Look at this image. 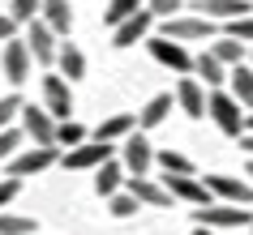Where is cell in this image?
Listing matches in <instances>:
<instances>
[{
  "mask_svg": "<svg viewBox=\"0 0 253 235\" xmlns=\"http://www.w3.org/2000/svg\"><path fill=\"white\" fill-rule=\"evenodd\" d=\"M193 218H198V227H206V231H214V227H223V231H245V227H253L249 205H227V201L202 205Z\"/></svg>",
  "mask_w": 253,
  "mask_h": 235,
  "instance_id": "1",
  "label": "cell"
},
{
  "mask_svg": "<svg viewBox=\"0 0 253 235\" xmlns=\"http://www.w3.org/2000/svg\"><path fill=\"white\" fill-rule=\"evenodd\" d=\"M206 116L219 124L223 137H245V111H240V103L232 94H223V90L206 94Z\"/></svg>",
  "mask_w": 253,
  "mask_h": 235,
  "instance_id": "2",
  "label": "cell"
},
{
  "mask_svg": "<svg viewBox=\"0 0 253 235\" xmlns=\"http://www.w3.org/2000/svg\"><path fill=\"white\" fill-rule=\"evenodd\" d=\"M163 39H172V43L219 39V26H214V22H206V17H198V13H180V17H172V22H163Z\"/></svg>",
  "mask_w": 253,
  "mask_h": 235,
  "instance_id": "3",
  "label": "cell"
},
{
  "mask_svg": "<svg viewBox=\"0 0 253 235\" xmlns=\"http://www.w3.org/2000/svg\"><path fill=\"white\" fill-rule=\"evenodd\" d=\"M56 158H60V150H56V145H26V150H22V154H17L13 163H9V175H13V180L39 175V171H47V167H52Z\"/></svg>",
  "mask_w": 253,
  "mask_h": 235,
  "instance_id": "4",
  "label": "cell"
},
{
  "mask_svg": "<svg viewBox=\"0 0 253 235\" xmlns=\"http://www.w3.org/2000/svg\"><path fill=\"white\" fill-rule=\"evenodd\" d=\"M17 120H22V137H30L35 145H56V120L47 116V107L26 103Z\"/></svg>",
  "mask_w": 253,
  "mask_h": 235,
  "instance_id": "5",
  "label": "cell"
},
{
  "mask_svg": "<svg viewBox=\"0 0 253 235\" xmlns=\"http://www.w3.org/2000/svg\"><path fill=\"white\" fill-rule=\"evenodd\" d=\"M30 47L26 39H13V43H4L0 47V73H4V81H13V86H22V81L30 77Z\"/></svg>",
  "mask_w": 253,
  "mask_h": 235,
  "instance_id": "6",
  "label": "cell"
},
{
  "mask_svg": "<svg viewBox=\"0 0 253 235\" xmlns=\"http://www.w3.org/2000/svg\"><path fill=\"white\" fill-rule=\"evenodd\" d=\"M189 9H198V17L206 22H240V17H253V4L249 0H193Z\"/></svg>",
  "mask_w": 253,
  "mask_h": 235,
  "instance_id": "7",
  "label": "cell"
},
{
  "mask_svg": "<svg viewBox=\"0 0 253 235\" xmlns=\"http://www.w3.org/2000/svg\"><path fill=\"white\" fill-rule=\"evenodd\" d=\"M146 47H150V56H155L163 68H172V73H180V77L193 73V56L185 52V43H172V39L159 34V39H146Z\"/></svg>",
  "mask_w": 253,
  "mask_h": 235,
  "instance_id": "8",
  "label": "cell"
},
{
  "mask_svg": "<svg viewBox=\"0 0 253 235\" xmlns=\"http://www.w3.org/2000/svg\"><path fill=\"white\" fill-rule=\"evenodd\" d=\"M43 107H47V116L60 120V124H65L69 111H73V94H69V86H65L60 73H47V77H43Z\"/></svg>",
  "mask_w": 253,
  "mask_h": 235,
  "instance_id": "9",
  "label": "cell"
},
{
  "mask_svg": "<svg viewBox=\"0 0 253 235\" xmlns=\"http://www.w3.org/2000/svg\"><path fill=\"white\" fill-rule=\"evenodd\" d=\"M112 150L116 145H107V141H86V145L65 154V167L69 171H99L103 163H112Z\"/></svg>",
  "mask_w": 253,
  "mask_h": 235,
  "instance_id": "10",
  "label": "cell"
},
{
  "mask_svg": "<svg viewBox=\"0 0 253 235\" xmlns=\"http://www.w3.org/2000/svg\"><path fill=\"white\" fill-rule=\"evenodd\" d=\"M155 163V150H150V141L142 137V133H133L129 141H120V167L133 171V175H146V167Z\"/></svg>",
  "mask_w": 253,
  "mask_h": 235,
  "instance_id": "11",
  "label": "cell"
},
{
  "mask_svg": "<svg viewBox=\"0 0 253 235\" xmlns=\"http://www.w3.org/2000/svg\"><path fill=\"white\" fill-rule=\"evenodd\" d=\"M163 188L172 197H180V201H189V205H211V188H206V180H193V175H163Z\"/></svg>",
  "mask_w": 253,
  "mask_h": 235,
  "instance_id": "12",
  "label": "cell"
},
{
  "mask_svg": "<svg viewBox=\"0 0 253 235\" xmlns=\"http://www.w3.org/2000/svg\"><path fill=\"white\" fill-rule=\"evenodd\" d=\"M206 188L214 197H223L227 205H253V184L249 180H232V175H206Z\"/></svg>",
  "mask_w": 253,
  "mask_h": 235,
  "instance_id": "13",
  "label": "cell"
},
{
  "mask_svg": "<svg viewBox=\"0 0 253 235\" xmlns=\"http://www.w3.org/2000/svg\"><path fill=\"white\" fill-rule=\"evenodd\" d=\"M137 129V116H129V111H116V116H107L99 129H94V141H107V145H120L129 141Z\"/></svg>",
  "mask_w": 253,
  "mask_h": 235,
  "instance_id": "14",
  "label": "cell"
},
{
  "mask_svg": "<svg viewBox=\"0 0 253 235\" xmlns=\"http://www.w3.org/2000/svg\"><path fill=\"white\" fill-rule=\"evenodd\" d=\"M150 26H155V17H150V9H142L137 17H129V22H120V26L112 30V43H116V47H133V43L150 39Z\"/></svg>",
  "mask_w": 253,
  "mask_h": 235,
  "instance_id": "15",
  "label": "cell"
},
{
  "mask_svg": "<svg viewBox=\"0 0 253 235\" xmlns=\"http://www.w3.org/2000/svg\"><path fill=\"white\" fill-rule=\"evenodd\" d=\"M176 103H180V111H185L189 120H202L206 116V90H202L198 77H180V86H176Z\"/></svg>",
  "mask_w": 253,
  "mask_h": 235,
  "instance_id": "16",
  "label": "cell"
},
{
  "mask_svg": "<svg viewBox=\"0 0 253 235\" xmlns=\"http://www.w3.org/2000/svg\"><path fill=\"white\" fill-rule=\"evenodd\" d=\"M129 193L137 197V205H155V209L172 205V193L163 188V180H146V175H133V180H129Z\"/></svg>",
  "mask_w": 253,
  "mask_h": 235,
  "instance_id": "17",
  "label": "cell"
},
{
  "mask_svg": "<svg viewBox=\"0 0 253 235\" xmlns=\"http://www.w3.org/2000/svg\"><path fill=\"white\" fill-rule=\"evenodd\" d=\"M26 47H30V56L39 60V65H52L56 60V34L43 22H30L26 26Z\"/></svg>",
  "mask_w": 253,
  "mask_h": 235,
  "instance_id": "18",
  "label": "cell"
},
{
  "mask_svg": "<svg viewBox=\"0 0 253 235\" xmlns=\"http://www.w3.org/2000/svg\"><path fill=\"white\" fill-rule=\"evenodd\" d=\"M39 22L52 30V34H69V30H73V9H69V0H43Z\"/></svg>",
  "mask_w": 253,
  "mask_h": 235,
  "instance_id": "19",
  "label": "cell"
},
{
  "mask_svg": "<svg viewBox=\"0 0 253 235\" xmlns=\"http://www.w3.org/2000/svg\"><path fill=\"white\" fill-rule=\"evenodd\" d=\"M56 65H60V77H69V81L86 77V56L78 52V43H60L56 47Z\"/></svg>",
  "mask_w": 253,
  "mask_h": 235,
  "instance_id": "20",
  "label": "cell"
},
{
  "mask_svg": "<svg viewBox=\"0 0 253 235\" xmlns=\"http://www.w3.org/2000/svg\"><path fill=\"white\" fill-rule=\"evenodd\" d=\"M120 180H125V167H120L116 158H112V163H103V167L94 171V193L112 201V197L120 193Z\"/></svg>",
  "mask_w": 253,
  "mask_h": 235,
  "instance_id": "21",
  "label": "cell"
},
{
  "mask_svg": "<svg viewBox=\"0 0 253 235\" xmlns=\"http://www.w3.org/2000/svg\"><path fill=\"white\" fill-rule=\"evenodd\" d=\"M227 81H232V99L240 107H253V65H236L227 73Z\"/></svg>",
  "mask_w": 253,
  "mask_h": 235,
  "instance_id": "22",
  "label": "cell"
},
{
  "mask_svg": "<svg viewBox=\"0 0 253 235\" xmlns=\"http://www.w3.org/2000/svg\"><path fill=\"white\" fill-rule=\"evenodd\" d=\"M168 111H172V94H155V99L137 111V129H155V124H163Z\"/></svg>",
  "mask_w": 253,
  "mask_h": 235,
  "instance_id": "23",
  "label": "cell"
},
{
  "mask_svg": "<svg viewBox=\"0 0 253 235\" xmlns=\"http://www.w3.org/2000/svg\"><path fill=\"white\" fill-rule=\"evenodd\" d=\"M211 56L219 60L223 68H236L240 60H245V43H236V39H227V34H219V39L211 43Z\"/></svg>",
  "mask_w": 253,
  "mask_h": 235,
  "instance_id": "24",
  "label": "cell"
},
{
  "mask_svg": "<svg viewBox=\"0 0 253 235\" xmlns=\"http://www.w3.org/2000/svg\"><path fill=\"white\" fill-rule=\"evenodd\" d=\"M142 9H146V0H112V4L103 9V22H107L112 30H116L120 22H129V17H137Z\"/></svg>",
  "mask_w": 253,
  "mask_h": 235,
  "instance_id": "25",
  "label": "cell"
},
{
  "mask_svg": "<svg viewBox=\"0 0 253 235\" xmlns=\"http://www.w3.org/2000/svg\"><path fill=\"white\" fill-rule=\"evenodd\" d=\"M193 73H198V77H206V86H223V81H227V68L219 65L211 52H202L198 60H193Z\"/></svg>",
  "mask_w": 253,
  "mask_h": 235,
  "instance_id": "26",
  "label": "cell"
},
{
  "mask_svg": "<svg viewBox=\"0 0 253 235\" xmlns=\"http://www.w3.org/2000/svg\"><path fill=\"white\" fill-rule=\"evenodd\" d=\"M4 13L13 17L17 26H30V22H39V13H43V0H9V9Z\"/></svg>",
  "mask_w": 253,
  "mask_h": 235,
  "instance_id": "27",
  "label": "cell"
},
{
  "mask_svg": "<svg viewBox=\"0 0 253 235\" xmlns=\"http://www.w3.org/2000/svg\"><path fill=\"white\" fill-rule=\"evenodd\" d=\"M155 163L163 167V175H193V163H189L185 154H176V150H163V154H155Z\"/></svg>",
  "mask_w": 253,
  "mask_h": 235,
  "instance_id": "28",
  "label": "cell"
},
{
  "mask_svg": "<svg viewBox=\"0 0 253 235\" xmlns=\"http://www.w3.org/2000/svg\"><path fill=\"white\" fill-rule=\"evenodd\" d=\"M0 235H39L30 214H0Z\"/></svg>",
  "mask_w": 253,
  "mask_h": 235,
  "instance_id": "29",
  "label": "cell"
},
{
  "mask_svg": "<svg viewBox=\"0 0 253 235\" xmlns=\"http://www.w3.org/2000/svg\"><path fill=\"white\" fill-rule=\"evenodd\" d=\"M56 145H86V129H82L78 120H65V124H56Z\"/></svg>",
  "mask_w": 253,
  "mask_h": 235,
  "instance_id": "30",
  "label": "cell"
},
{
  "mask_svg": "<svg viewBox=\"0 0 253 235\" xmlns=\"http://www.w3.org/2000/svg\"><path fill=\"white\" fill-rule=\"evenodd\" d=\"M22 107H26V103H22V94H4V99H0V133L13 129V120L22 116Z\"/></svg>",
  "mask_w": 253,
  "mask_h": 235,
  "instance_id": "31",
  "label": "cell"
},
{
  "mask_svg": "<svg viewBox=\"0 0 253 235\" xmlns=\"http://www.w3.org/2000/svg\"><path fill=\"white\" fill-rule=\"evenodd\" d=\"M22 154V129H4L0 133V163H13Z\"/></svg>",
  "mask_w": 253,
  "mask_h": 235,
  "instance_id": "32",
  "label": "cell"
},
{
  "mask_svg": "<svg viewBox=\"0 0 253 235\" xmlns=\"http://www.w3.org/2000/svg\"><path fill=\"white\" fill-rule=\"evenodd\" d=\"M146 9H150V17H159V22H172V17H180V0H146Z\"/></svg>",
  "mask_w": 253,
  "mask_h": 235,
  "instance_id": "33",
  "label": "cell"
},
{
  "mask_svg": "<svg viewBox=\"0 0 253 235\" xmlns=\"http://www.w3.org/2000/svg\"><path fill=\"white\" fill-rule=\"evenodd\" d=\"M107 209H112L116 218H129V214H137V197L133 193H116L112 201H107Z\"/></svg>",
  "mask_w": 253,
  "mask_h": 235,
  "instance_id": "34",
  "label": "cell"
},
{
  "mask_svg": "<svg viewBox=\"0 0 253 235\" xmlns=\"http://www.w3.org/2000/svg\"><path fill=\"white\" fill-rule=\"evenodd\" d=\"M227 39H236V43H253V17L227 22Z\"/></svg>",
  "mask_w": 253,
  "mask_h": 235,
  "instance_id": "35",
  "label": "cell"
},
{
  "mask_svg": "<svg viewBox=\"0 0 253 235\" xmlns=\"http://www.w3.org/2000/svg\"><path fill=\"white\" fill-rule=\"evenodd\" d=\"M17 193H22V180H13V175H9V180H0V209L9 205Z\"/></svg>",
  "mask_w": 253,
  "mask_h": 235,
  "instance_id": "36",
  "label": "cell"
},
{
  "mask_svg": "<svg viewBox=\"0 0 253 235\" xmlns=\"http://www.w3.org/2000/svg\"><path fill=\"white\" fill-rule=\"evenodd\" d=\"M17 39V22L9 13H0V43H13Z\"/></svg>",
  "mask_w": 253,
  "mask_h": 235,
  "instance_id": "37",
  "label": "cell"
},
{
  "mask_svg": "<svg viewBox=\"0 0 253 235\" xmlns=\"http://www.w3.org/2000/svg\"><path fill=\"white\" fill-rule=\"evenodd\" d=\"M240 150H249V154H253V133H245V137H240Z\"/></svg>",
  "mask_w": 253,
  "mask_h": 235,
  "instance_id": "38",
  "label": "cell"
},
{
  "mask_svg": "<svg viewBox=\"0 0 253 235\" xmlns=\"http://www.w3.org/2000/svg\"><path fill=\"white\" fill-rule=\"evenodd\" d=\"M245 133H253V111H249V120H245Z\"/></svg>",
  "mask_w": 253,
  "mask_h": 235,
  "instance_id": "39",
  "label": "cell"
},
{
  "mask_svg": "<svg viewBox=\"0 0 253 235\" xmlns=\"http://www.w3.org/2000/svg\"><path fill=\"white\" fill-rule=\"evenodd\" d=\"M193 235H211V231H206V227H193Z\"/></svg>",
  "mask_w": 253,
  "mask_h": 235,
  "instance_id": "40",
  "label": "cell"
},
{
  "mask_svg": "<svg viewBox=\"0 0 253 235\" xmlns=\"http://www.w3.org/2000/svg\"><path fill=\"white\" fill-rule=\"evenodd\" d=\"M249 184H253V163H249Z\"/></svg>",
  "mask_w": 253,
  "mask_h": 235,
  "instance_id": "41",
  "label": "cell"
},
{
  "mask_svg": "<svg viewBox=\"0 0 253 235\" xmlns=\"http://www.w3.org/2000/svg\"><path fill=\"white\" fill-rule=\"evenodd\" d=\"M249 60H253V52H249Z\"/></svg>",
  "mask_w": 253,
  "mask_h": 235,
  "instance_id": "42",
  "label": "cell"
}]
</instances>
